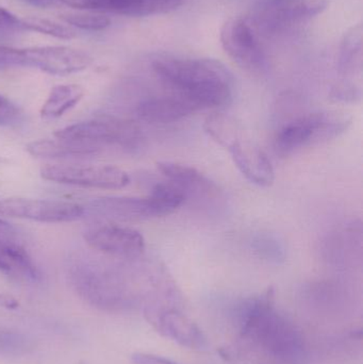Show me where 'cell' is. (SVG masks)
I'll list each match as a JSON object with an SVG mask.
<instances>
[{"label":"cell","instance_id":"obj_10","mask_svg":"<svg viewBox=\"0 0 363 364\" xmlns=\"http://www.w3.org/2000/svg\"><path fill=\"white\" fill-rule=\"evenodd\" d=\"M25 68H34L49 75L67 76L82 72L93 59L87 53L65 46L32 47L23 49Z\"/></svg>","mask_w":363,"mask_h":364},{"label":"cell","instance_id":"obj_18","mask_svg":"<svg viewBox=\"0 0 363 364\" xmlns=\"http://www.w3.org/2000/svg\"><path fill=\"white\" fill-rule=\"evenodd\" d=\"M0 272L31 282L42 276L28 252L10 240H0Z\"/></svg>","mask_w":363,"mask_h":364},{"label":"cell","instance_id":"obj_21","mask_svg":"<svg viewBox=\"0 0 363 364\" xmlns=\"http://www.w3.org/2000/svg\"><path fill=\"white\" fill-rule=\"evenodd\" d=\"M204 129L217 144L225 147L228 151L237 143L242 141L241 128L236 119L223 113H215L207 117Z\"/></svg>","mask_w":363,"mask_h":364},{"label":"cell","instance_id":"obj_24","mask_svg":"<svg viewBox=\"0 0 363 364\" xmlns=\"http://www.w3.org/2000/svg\"><path fill=\"white\" fill-rule=\"evenodd\" d=\"M21 25L23 30L40 32V33L47 34L61 40H72L76 36V32L72 28L55 23L50 19L40 18V17H26L21 19Z\"/></svg>","mask_w":363,"mask_h":364},{"label":"cell","instance_id":"obj_20","mask_svg":"<svg viewBox=\"0 0 363 364\" xmlns=\"http://www.w3.org/2000/svg\"><path fill=\"white\" fill-rule=\"evenodd\" d=\"M362 25L358 23L347 31L341 42L338 68L345 78L362 74Z\"/></svg>","mask_w":363,"mask_h":364},{"label":"cell","instance_id":"obj_31","mask_svg":"<svg viewBox=\"0 0 363 364\" xmlns=\"http://www.w3.org/2000/svg\"><path fill=\"white\" fill-rule=\"evenodd\" d=\"M132 363L134 364H178L164 357L156 355L145 354V353H136L132 355Z\"/></svg>","mask_w":363,"mask_h":364},{"label":"cell","instance_id":"obj_14","mask_svg":"<svg viewBox=\"0 0 363 364\" xmlns=\"http://www.w3.org/2000/svg\"><path fill=\"white\" fill-rule=\"evenodd\" d=\"M237 168L256 186H272L275 171L268 155L249 141H240L229 149Z\"/></svg>","mask_w":363,"mask_h":364},{"label":"cell","instance_id":"obj_1","mask_svg":"<svg viewBox=\"0 0 363 364\" xmlns=\"http://www.w3.org/2000/svg\"><path fill=\"white\" fill-rule=\"evenodd\" d=\"M156 74L196 111L226 106L232 100L234 77L222 62L205 58H158Z\"/></svg>","mask_w":363,"mask_h":364},{"label":"cell","instance_id":"obj_23","mask_svg":"<svg viewBox=\"0 0 363 364\" xmlns=\"http://www.w3.org/2000/svg\"><path fill=\"white\" fill-rule=\"evenodd\" d=\"M31 339L21 331L0 328V355L23 356L33 350Z\"/></svg>","mask_w":363,"mask_h":364},{"label":"cell","instance_id":"obj_11","mask_svg":"<svg viewBox=\"0 0 363 364\" xmlns=\"http://www.w3.org/2000/svg\"><path fill=\"white\" fill-rule=\"evenodd\" d=\"M85 240L90 247L111 256L136 258L145 250V240L139 231L117 225L89 229Z\"/></svg>","mask_w":363,"mask_h":364},{"label":"cell","instance_id":"obj_8","mask_svg":"<svg viewBox=\"0 0 363 364\" xmlns=\"http://www.w3.org/2000/svg\"><path fill=\"white\" fill-rule=\"evenodd\" d=\"M40 175L44 181L83 188L119 190L130 183L129 175L112 166H46Z\"/></svg>","mask_w":363,"mask_h":364},{"label":"cell","instance_id":"obj_33","mask_svg":"<svg viewBox=\"0 0 363 364\" xmlns=\"http://www.w3.org/2000/svg\"><path fill=\"white\" fill-rule=\"evenodd\" d=\"M14 233V228L6 220L0 218V240H8Z\"/></svg>","mask_w":363,"mask_h":364},{"label":"cell","instance_id":"obj_30","mask_svg":"<svg viewBox=\"0 0 363 364\" xmlns=\"http://www.w3.org/2000/svg\"><path fill=\"white\" fill-rule=\"evenodd\" d=\"M93 11L117 13L123 15L127 0H89Z\"/></svg>","mask_w":363,"mask_h":364},{"label":"cell","instance_id":"obj_26","mask_svg":"<svg viewBox=\"0 0 363 364\" xmlns=\"http://www.w3.org/2000/svg\"><path fill=\"white\" fill-rule=\"evenodd\" d=\"M60 18L72 27L93 31L106 29L111 23L109 17L100 14H62Z\"/></svg>","mask_w":363,"mask_h":364},{"label":"cell","instance_id":"obj_3","mask_svg":"<svg viewBox=\"0 0 363 364\" xmlns=\"http://www.w3.org/2000/svg\"><path fill=\"white\" fill-rule=\"evenodd\" d=\"M68 278L77 294L98 309L121 311L138 304V295L124 275L104 265L76 261L68 269Z\"/></svg>","mask_w":363,"mask_h":364},{"label":"cell","instance_id":"obj_29","mask_svg":"<svg viewBox=\"0 0 363 364\" xmlns=\"http://www.w3.org/2000/svg\"><path fill=\"white\" fill-rule=\"evenodd\" d=\"M21 31H25L21 25V19L17 18L6 9L0 8V34Z\"/></svg>","mask_w":363,"mask_h":364},{"label":"cell","instance_id":"obj_12","mask_svg":"<svg viewBox=\"0 0 363 364\" xmlns=\"http://www.w3.org/2000/svg\"><path fill=\"white\" fill-rule=\"evenodd\" d=\"M93 215L104 220L130 222L164 216L157 201L148 197H102L89 203Z\"/></svg>","mask_w":363,"mask_h":364},{"label":"cell","instance_id":"obj_22","mask_svg":"<svg viewBox=\"0 0 363 364\" xmlns=\"http://www.w3.org/2000/svg\"><path fill=\"white\" fill-rule=\"evenodd\" d=\"M183 4V0H127L123 15L142 17L166 14Z\"/></svg>","mask_w":363,"mask_h":364},{"label":"cell","instance_id":"obj_28","mask_svg":"<svg viewBox=\"0 0 363 364\" xmlns=\"http://www.w3.org/2000/svg\"><path fill=\"white\" fill-rule=\"evenodd\" d=\"M21 66L25 68V53H23V49L0 46V70L21 68Z\"/></svg>","mask_w":363,"mask_h":364},{"label":"cell","instance_id":"obj_6","mask_svg":"<svg viewBox=\"0 0 363 364\" xmlns=\"http://www.w3.org/2000/svg\"><path fill=\"white\" fill-rule=\"evenodd\" d=\"M327 6L328 0H259L249 19L255 29L276 33L313 18Z\"/></svg>","mask_w":363,"mask_h":364},{"label":"cell","instance_id":"obj_35","mask_svg":"<svg viewBox=\"0 0 363 364\" xmlns=\"http://www.w3.org/2000/svg\"><path fill=\"white\" fill-rule=\"evenodd\" d=\"M23 1L28 2L32 6H38V8H47L53 4V0H23Z\"/></svg>","mask_w":363,"mask_h":364},{"label":"cell","instance_id":"obj_2","mask_svg":"<svg viewBox=\"0 0 363 364\" xmlns=\"http://www.w3.org/2000/svg\"><path fill=\"white\" fill-rule=\"evenodd\" d=\"M241 333L281 360H300L304 340L298 329L273 307V292L249 299L241 310Z\"/></svg>","mask_w":363,"mask_h":364},{"label":"cell","instance_id":"obj_27","mask_svg":"<svg viewBox=\"0 0 363 364\" xmlns=\"http://www.w3.org/2000/svg\"><path fill=\"white\" fill-rule=\"evenodd\" d=\"M25 113L12 100L0 94V127H14L23 123Z\"/></svg>","mask_w":363,"mask_h":364},{"label":"cell","instance_id":"obj_15","mask_svg":"<svg viewBox=\"0 0 363 364\" xmlns=\"http://www.w3.org/2000/svg\"><path fill=\"white\" fill-rule=\"evenodd\" d=\"M196 112L195 109L180 96H162L143 100L136 113L149 124H170L180 121Z\"/></svg>","mask_w":363,"mask_h":364},{"label":"cell","instance_id":"obj_16","mask_svg":"<svg viewBox=\"0 0 363 364\" xmlns=\"http://www.w3.org/2000/svg\"><path fill=\"white\" fill-rule=\"evenodd\" d=\"M160 172L168 181L180 186L185 194L215 195L219 192L217 184L209 181L200 171L187 164L164 161L158 164Z\"/></svg>","mask_w":363,"mask_h":364},{"label":"cell","instance_id":"obj_4","mask_svg":"<svg viewBox=\"0 0 363 364\" xmlns=\"http://www.w3.org/2000/svg\"><path fill=\"white\" fill-rule=\"evenodd\" d=\"M62 140L99 147L117 145L127 151H134L142 144L140 127L134 122L121 119H104L82 122L66 126L55 132Z\"/></svg>","mask_w":363,"mask_h":364},{"label":"cell","instance_id":"obj_13","mask_svg":"<svg viewBox=\"0 0 363 364\" xmlns=\"http://www.w3.org/2000/svg\"><path fill=\"white\" fill-rule=\"evenodd\" d=\"M149 322L168 339L177 342L185 348H204L206 338L197 325L188 318L185 314L175 309H158L148 308L147 310Z\"/></svg>","mask_w":363,"mask_h":364},{"label":"cell","instance_id":"obj_17","mask_svg":"<svg viewBox=\"0 0 363 364\" xmlns=\"http://www.w3.org/2000/svg\"><path fill=\"white\" fill-rule=\"evenodd\" d=\"M28 153L36 158L48 159H68V158L91 157L100 153L102 149L91 145L80 144L72 141L43 139L33 141L26 146Z\"/></svg>","mask_w":363,"mask_h":364},{"label":"cell","instance_id":"obj_9","mask_svg":"<svg viewBox=\"0 0 363 364\" xmlns=\"http://www.w3.org/2000/svg\"><path fill=\"white\" fill-rule=\"evenodd\" d=\"M85 208L76 203L50 199L10 197L0 200V215L42 223H67L79 220Z\"/></svg>","mask_w":363,"mask_h":364},{"label":"cell","instance_id":"obj_5","mask_svg":"<svg viewBox=\"0 0 363 364\" xmlns=\"http://www.w3.org/2000/svg\"><path fill=\"white\" fill-rule=\"evenodd\" d=\"M351 122L328 113L303 115L283 126L275 139V149L281 156L290 155L307 145L337 138Z\"/></svg>","mask_w":363,"mask_h":364},{"label":"cell","instance_id":"obj_32","mask_svg":"<svg viewBox=\"0 0 363 364\" xmlns=\"http://www.w3.org/2000/svg\"><path fill=\"white\" fill-rule=\"evenodd\" d=\"M60 1L63 2L64 4L70 6V8L93 11L89 0H60Z\"/></svg>","mask_w":363,"mask_h":364},{"label":"cell","instance_id":"obj_7","mask_svg":"<svg viewBox=\"0 0 363 364\" xmlns=\"http://www.w3.org/2000/svg\"><path fill=\"white\" fill-rule=\"evenodd\" d=\"M221 43L225 53L243 70L261 74L268 68L266 53L249 18L228 19L221 29Z\"/></svg>","mask_w":363,"mask_h":364},{"label":"cell","instance_id":"obj_25","mask_svg":"<svg viewBox=\"0 0 363 364\" xmlns=\"http://www.w3.org/2000/svg\"><path fill=\"white\" fill-rule=\"evenodd\" d=\"M251 247L260 258L266 259L268 261H274V262H281V261L285 260V247L274 235H269V233L256 235L251 241Z\"/></svg>","mask_w":363,"mask_h":364},{"label":"cell","instance_id":"obj_19","mask_svg":"<svg viewBox=\"0 0 363 364\" xmlns=\"http://www.w3.org/2000/svg\"><path fill=\"white\" fill-rule=\"evenodd\" d=\"M85 94V89L78 85H60L53 87L40 108V117L45 121L59 119L77 106Z\"/></svg>","mask_w":363,"mask_h":364},{"label":"cell","instance_id":"obj_34","mask_svg":"<svg viewBox=\"0 0 363 364\" xmlns=\"http://www.w3.org/2000/svg\"><path fill=\"white\" fill-rule=\"evenodd\" d=\"M17 306H18V303H17L16 299H13L12 296H9V295L0 293V307L14 309V308H17Z\"/></svg>","mask_w":363,"mask_h":364}]
</instances>
